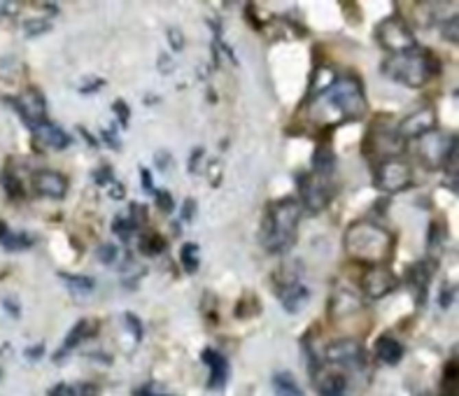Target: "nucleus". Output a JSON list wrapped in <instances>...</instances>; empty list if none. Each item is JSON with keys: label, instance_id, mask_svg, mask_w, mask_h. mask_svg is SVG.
<instances>
[{"label": "nucleus", "instance_id": "f257e3e1", "mask_svg": "<svg viewBox=\"0 0 459 396\" xmlns=\"http://www.w3.org/2000/svg\"><path fill=\"white\" fill-rule=\"evenodd\" d=\"M345 252L350 259L382 266L392 259L394 238L387 229L370 222H357L345 231Z\"/></svg>", "mask_w": 459, "mask_h": 396}, {"label": "nucleus", "instance_id": "f03ea898", "mask_svg": "<svg viewBox=\"0 0 459 396\" xmlns=\"http://www.w3.org/2000/svg\"><path fill=\"white\" fill-rule=\"evenodd\" d=\"M298 217H301V205L294 198H285L280 203L270 205L261 224V238L268 252L290 250L294 245V238H296Z\"/></svg>", "mask_w": 459, "mask_h": 396}, {"label": "nucleus", "instance_id": "7ed1b4c3", "mask_svg": "<svg viewBox=\"0 0 459 396\" xmlns=\"http://www.w3.org/2000/svg\"><path fill=\"white\" fill-rule=\"evenodd\" d=\"M385 75L397 82H401L403 86L417 89L425 86L434 75H438L440 63L432 51H405V54L390 56L385 61Z\"/></svg>", "mask_w": 459, "mask_h": 396}, {"label": "nucleus", "instance_id": "20e7f679", "mask_svg": "<svg viewBox=\"0 0 459 396\" xmlns=\"http://www.w3.org/2000/svg\"><path fill=\"white\" fill-rule=\"evenodd\" d=\"M322 96L338 112L340 119H362L368 112V103H366V96H364L362 82L357 78H336V82H333Z\"/></svg>", "mask_w": 459, "mask_h": 396}, {"label": "nucleus", "instance_id": "39448f33", "mask_svg": "<svg viewBox=\"0 0 459 396\" xmlns=\"http://www.w3.org/2000/svg\"><path fill=\"white\" fill-rule=\"evenodd\" d=\"M417 154H420L422 163L429 168H440V165H452L455 170V159H457V140L455 135L432 131L422 138H417Z\"/></svg>", "mask_w": 459, "mask_h": 396}, {"label": "nucleus", "instance_id": "423d86ee", "mask_svg": "<svg viewBox=\"0 0 459 396\" xmlns=\"http://www.w3.org/2000/svg\"><path fill=\"white\" fill-rule=\"evenodd\" d=\"M375 38H378L382 49H387L392 56L415 49L413 31L401 16H387L385 21H380L378 28H375Z\"/></svg>", "mask_w": 459, "mask_h": 396}, {"label": "nucleus", "instance_id": "0eeeda50", "mask_svg": "<svg viewBox=\"0 0 459 396\" xmlns=\"http://www.w3.org/2000/svg\"><path fill=\"white\" fill-rule=\"evenodd\" d=\"M375 187L382 189V191H403L405 187H410L413 182V170L410 165L401 161V159H385V161L378 163L373 175Z\"/></svg>", "mask_w": 459, "mask_h": 396}, {"label": "nucleus", "instance_id": "6e6552de", "mask_svg": "<svg viewBox=\"0 0 459 396\" xmlns=\"http://www.w3.org/2000/svg\"><path fill=\"white\" fill-rule=\"evenodd\" d=\"M327 359L331 364L347 366V369H359L366 362V352H364L362 342L355 338H340L327 347Z\"/></svg>", "mask_w": 459, "mask_h": 396}, {"label": "nucleus", "instance_id": "1a4fd4ad", "mask_svg": "<svg viewBox=\"0 0 459 396\" xmlns=\"http://www.w3.org/2000/svg\"><path fill=\"white\" fill-rule=\"evenodd\" d=\"M434 126H436V112H434V108H420L410 112V115L399 124L397 135L403 140H417L422 138V135L432 133Z\"/></svg>", "mask_w": 459, "mask_h": 396}, {"label": "nucleus", "instance_id": "9d476101", "mask_svg": "<svg viewBox=\"0 0 459 396\" xmlns=\"http://www.w3.org/2000/svg\"><path fill=\"white\" fill-rule=\"evenodd\" d=\"M14 105H16V112L21 115V119L31 128L47 121V103H45V96L38 91V89H28V91L19 93V98L14 100Z\"/></svg>", "mask_w": 459, "mask_h": 396}, {"label": "nucleus", "instance_id": "9b49d317", "mask_svg": "<svg viewBox=\"0 0 459 396\" xmlns=\"http://www.w3.org/2000/svg\"><path fill=\"white\" fill-rule=\"evenodd\" d=\"M298 187H301L303 205H308L313 212L327 208L329 198H331V189H329L327 180H322L317 175H301L298 177Z\"/></svg>", "mask_w": 459, "mask_h": 396}, {"label": "nucleus", "instance_id": "f8f14e48", "mask_svg": "<svg viewBox=\"0 0 459 396\" xmlns=\"http://www.w3.org/2000/svg\"><path fill=\"white\" fill-rule=\"evenodd\" d=\"M397 285H399L397 275H394L387 266H373V270H368V273L364 275V292L373 301L385 299L387 294H392L394 289H397Z\"/></svg>", "mask_w": 459, "mask_h": 396}, {"label": "nucleus", "instance_id": "ddd939ff", "mask_svg": "<svg viewBox=\"0 0 459 396\" xmlns=\"http://www.w3.org/2000/svg\"><path fill=\"white\" fill-rule=\"evenodd\" d=\"M33 187L40 196L47 198H63L68 191V180L56 170H38L33 175Z\"/></svg>", "mask_w": 459, "mask_h": 396}, {"label": "nucleus", "instance_id": "4468645a", "mask_svg": "<svg viewBox=\"0 0 459 396\" xmlns=\"http://www.w3.org/2000/svg\"><path fill=\"white\" fill-rule=\"evenodd\" d=\"M201 359H203V364H208V369H210V389H220V387H224L226 385V377H228V362H226V357L224 354H220V352H215V350H203V354H201Z\"/></svg>", "mask_w": 459, "mask_h": 396}, {"label": "nucleus", "instance_id": "2eb2a0df", "mask_svg": "<svg viewBox=\"0 0 459 396\" xmlns=\"http://www.w3.org/2000/svg\"><path fill=\"white\" fill-rule=\"evenodd\" d=\"M310 301V292L305 289L303 282H294V285H287L280 289V303L282 308L287 312H292V315H296V312H301L305 305H308Z\"/></svg>", "mask_w": 459, "mask_h": 396}, {"label": "nucleus", "instance_id": "dca6fc26", "mask_svg": "<svg viewBox=\"0 0 459 396\" xmlns=\"http://www.w3.org/2000/svg\"><path fill=\"white\" fill-rule=\"evenodd\" d=\"M33 135H35V140H38V143L51 147V150H66V147L70 145L68 133L63 131V128H58L56 124H51V121H43L40 126H35Z\"/></svg>", "mask_w": 459, "mask_h": 396}, {"label": "nucleus", "instance_id": "f3484780", "mask_svg": "<svg viewBox=\"0 0 459 396\" xmlns=\"http://www.w3.org/2000/svg\"><path fill=\"white\" fill-rule=\"evenodd\" d=\"M315 385L320 396H345L347 377L343 373H338V371H320Z\"/></svg>", "mask_w": 459, "mask_h": 396}, {"label": "nucleus", "instance_id": "a211bd4d", "mask_svg": "<svg viewBox=\"0 0 459 396\" xmlns=\"http://www.w3.org/2000/svg\"><path fill=\"white\" fill-rule=\"evenodd\" d=\"M375 357L387 366H397L403 359V345L394 336L385 334L375 342Z\"/></svg>", "mask_w": 459, "mask_h": 396}, {"label": "nucleus", "instance_id": "6ab92c4d", "mask_svg": "<svg viewBox=\"0 0 459 396\" xmlns=\"http://www.w3.org/2000/svg\"><path fill=\"white\" fill-rule=\"evenodd\" d=\"M434 268H436V264L429 266V261H417L413 268H408V285L415 289L417 296H425L429 282H432V275H434Z\"/></svg>", "mask_w": 459, "mask_h": 396}, {"label": "nucleus", "instance_id": "aec40b11", "mask_svg": "<svg viewBox=\"0 0 459 396\" xmlns=\"http://www.w3.org/2000/svg\"><path fill=\"white\" fill-rule=\"evenodd\" d=\"M313 165H315V175L327 180V177L333 173V168H336V154H333L329 147H317L313 154Z\"/></svg>", "mask_w": 459, "mask_h": 396}, {"label": "nucleus", "instance_id": "412c9836", "mask_svg": "<svg viewBox=\"0 0 459 396\" xmlns=\"http://www.w3.org/2000/svg\"><path fill=\"white\" fill-rule=\"evenodd\" d=\"M273 389H275V396H305L303 389L298 387V382L294 380L292 373H287V371H282L273 377Z\"/></svg>", "mask_w": 459, "mask_h": 396}, {"label": "nucleus", "instance_id": "4be33fe9", "mask_svg": "<svg viewBox=\"0 0 459 396\" xmlns=\"http://www.w3.org/2000/svg\"><path fill=\"white\" fill-rule=\"evenodd\" d=\"M93 329H96V324H93V322H89V319H80V322L75 324L73 329H70L68 338H66V342H63L61 354H63V352H68V350H73V347H75V345H80V342L84 340V338H89V334H91Z\"/></svg>", "mask_w": 459, "mask_h": 396}, {"label": "nucleus", "instance_id": "5701e85b", "mask_svg": "<svg viewBox=\"0 0 459 396\" xmlns=\"http://www.w3.org/2000/svg\"><path fill=\"white\" fill-rule=\"evenodd\" d=\"M180 259H182V266H185L187 273H196L198 266H201V252H198L196 242H187L180 252Z\"/></svg>", "mask_w": 459, "mask_h": 396}, {"label": "nucleus", "instance_id": "b1692460", "mask_svg": "<svg viewBox=\"0 0 459 396\" xmlns=\"http://www.w3.org/2000/svg\"><path fill=\"white\" fill-rule=\"evenodd\" d=\"M166 250V238L158 233H145L140 238V252L147 254V257H154V254H161Z\"/></svg>", "mask_w": 459, "mask_h": 396}, {"label": "nucleus", "instance_id": "393cba45", "mask_svg": "<svg viewBox=\"0 0 459 396\" xmlns=\"http://www.w3.org/2000/svg\"><path fill=\"white\" fill-rule=\"evenodd\" d=\"M357 296H352V294H336L333 296V305H331V310H333V315H347V312H352V310H357Z\"/></svg>", "mask_w": 459, "mask_h": 396}, {"label": "nucleus", "instance_id": "a878e982", "mask_svg": "<svg viewBox=\"0 0 459 396\" xmlns=\"http://www.w3.org/2000/svg\"><path fill=\"white\" fill-rule=\"evenodd\" d=\"M3 185H5V191H8L10 198H21L23 196V187H21L19 175H14L10 168L5 170V175H3Z\"/></svg>", "mask_w": 459, "mask_h": 396}, {"label": "nucleus", "instance_id": "bb28decb", "mask_svg": "<svg viewBox=\"0 0 459 396\" xmlns=\"http://www.w3.org/2000/svg\"><path fill=\"white\" fill-rule=\"evenodd\" d=\"M61 277L66 280V285L70 289H75V292H82V294H89L93 287V280L91 277H82V275H68V273H61Z\"/></svg>", "mask_w": 459, "mask_h": 396}, {"label": "nucleus", "instance_id": "cd10ccee", "mask_svg": "<svg viewBox=\"0 0 459 396\" xmlns=\"http://www.w3.org/2000/svg\"><path fill=\"white\" fill-rule=\"evenodd\" d=\"M33 245V238L26 233H19V235H8L5 238V250L10 252H16V250H28V247Z\"/></svg>", "mask_w": 459, "mask_h": 396}, {"label": "nucleus", "instance_id": "c85d7f7f", "mask_svg": "<svg viewBox=\"0 0 459 396\" xmlns=\"http://www.w3.org/2000/svg\"><path fill=\"white\" fill-rule=\"evenodd\" d=\"M113 231L119 235L121 240H128L135 233V226L128 220H123V217H117L115 224H113Z\"/></svg>", "mask_w": 459, "mask_h": 396}, {"label": "nucleus", "instance_id": "c756f323", "mask_svg": "<svg viewBox=\"0 0 459 396\" xmlns=\"http://www.w3.org/2000/svg\"><path fill=\"white\" fill-rule=\"evenodd\" d=\"M457 26H459L457 16H450V19L443 23V35H445V40H450V43H457V38H459Z\"/></svg>", "mask_w": 459, "mask_h": 396}, {"label": "nucleus", "instance_id": "7c9ffc66", "mask_svg": "<svg viewBox=\"0 0 459 396\" xmlns=\"http://www.w3.org/2000/svg\"><path fill=\"white\" fill-rule=\"evenodd\" d=\"M98 259H101L103 264H113L117 259V247L113 242H108V245H101L98 247Z\"/></svg>", "mask_w": 459, "mask_h": 396}, {"label": "nucleus", "instance_id": "2f4dec72", "mask_svg": "<svg viewBox=\"0 0 459 396\" xmlns=\"http://www.w3.org/2000/svg\"><path fill=\"white\" fill-rule=\"evenodd\" d=\"M113 110L117 112V117H119V124H121L123 128H126V126H128V121H131V119H128V105L123 103V100H115Z\"/></svg>", "mask_w": 459, "mask_h": 396}, {"label": "nucleus", "instance_id": "473e14b6", "mask_svg": "<svg viewBox=\"0 0 459 396\" xmlns=\"http://www.w3.org/2000/svg\"><path fill=\"white\" fill-rule=\"evenodd\" d=\"M156 205H158V210H163V212H170L175 208L173 196H170L168 191H156Z\"/></svg>", "mask_w": 459, "mask_h": 396}, {"label": "nucleus", "instance_id": "72a5a7b5", "mask_svg": "<svg viewBox=\"0 0 459 396\" xmlns=\"http://www.w3.org/2000/svg\"><path fill=\"white\" fill-rule=\"evenodd\" d=\"M126 324H128V329H133L135 340H140V338H143V324H140V319H138V317L128 312V315H126Z\"/></svg>", "mask_w": 459, "mask_h": 396}, {"label": "nucleus", "instance_id": "f704fd0d", "mask_svg": "<svg viewBox=\"0 0 459 396\" xmlns=\"http://www.w3.org/2000/svg\"><path fill=\"white\" fill-rule=\"evenodd\" d=\"M168 40H170V45H173V49H182L185 47V40H182V31L180 28H170L168 31Z\"/></svg>", "mask_w": 459, "mask_h": 396}, {"label": "nucleus", "instance_id": "c9c22d12", "mask_svg": "<svg viewBox=\"0 0 459 396\" xmlns=\"http://www.w3.org/2000/svg\"><path fill=\"white\" fill-rule=\"evenodd\" d=\"M49 396H78V389L70 385H56L49 389Z\"/></svg>", "mask_w": 459, "mask_h": 396}, {"label": "nucleus", "instance_id": "e433bc0d", "mask_svg": "<svg viewBox=\"0 0 459 396\" xmlns=\"http://www.w3.org/2000/svg\"><path fill=\"white\" fill-rule=\"evenodd\" d=\"M140 180H143V189H145V191H154V182H152V175L147 173V168L140 170Z\"/></svg>", "mask_w": 459, "mask_h": 396}, {"label": "nucleus", "instance_id": "4c0bfd02", "mask_svg": "<svg viewBox=\"0 0 459 396\" xmlns=\"http://www.w3.org/2000/svg\"><path fill=\"white\" fill-rule=\"evenodd\" d=\"M193 212H196V203H193V200L189 198L185 203V210H182V217H185L187 222H191L193 220Z\"/></svg>", "mask_w": 459, "mask_h": 396}, {"label": "nucleus", "instance_id": "58836bf2", "mask_svg": "<svg viewBox=\"0 0 459 396\" xmlns=\"http://www.w3.org/2000/svg\"><path fill=\"white\" fill-rule=\"evenodd\" d=\"M445 380H450V382L457 380V362L455 359L450 362V366H445Z\"/></svg>", "mask_w": 459, "mask_h": 396}, {"label": "nucleus", "instance_id": "ea45409f", "mask_svg": "<svg viewBox=\"0 0 459 396\" xmlns=\"http://www.w3.org/2000/svg\"><path fill=\"white\" fill-rule=\"evenodd\" d=\"M78 396H98V389L91 385V382H84V385L80 387Z\"/></svg>", "mask_w": 459, "mask_h": 396}, {"label": "nucleus", "instance_id": "a19ab883", "mask_svg": "<svg viewBox=\"0 0 459 396\" xmlns=\"http://www.w3.org/2000/svg\"><path fill=\"white\" fill-rule=\"evenodd\" d=\"M103 138H105V140H108V145H113V147H115V150H119V147H121V143H119V138H117V135H115V133H110V131H103Z\"/></svg>", "mask_w": 459, "mask_h": 396}, {"label": "nucleus", "instance_id": "79ce46f5", "mask_svg": "<svg viewBox=\"0 0 459 396\" xmlns=\"http://www.w3.org/2000/svg\"><path fill=\"white\" fill-rule=\"evenodd\" d=\"M43 350H45L43 345H38V347H28V350H26V357H28V359H40V357H43Z\"/></svg>", "mask_w": 459, "mask_h": 396}, {"label": "nucleus", "instance_id": "37998d69", "mask_svg": "<svg viewBox=\"0 0 459 396\" xmlns=\"http://www.w3.org/2000/svg\"><path fill=\"white\" fill-rule=\"evenodd\" d=\"M452 294H455V289H443V294H440V305H443V308H448V305L452 303V301L448 299V296H452Z\"/></svg>", "mask_w": 459, "mask_h": 396}, {"label": "nucleus", "instance_id": "c03bdc74", "mask_svg": "<svg viewBox=\"0 0 459 396\" xmlns=\"http://www.w3.org/2000/svg\"><path fill=\"white\" fill-rule=\"evenodd\" d=\"M105 168V165H103ZM113 177H110V170L105 168V170H101V173H96V182H101V185H105V182H110Z\"/></svg>", "mask_w": 459, "mask_h": 396}, {"label": "nucleus", "instance_id": "a18cd8bd", "mask_svg": "<svg viewBox=\"0 0 459 396\" xmlns=\"http://www.w3.org/2000/svg\"><path fill=\"white\" fill-rule=\"evenodd\" d=\"M156 163L163 165V168H168V165H170V156L166 154V152H158V154H156Z\"/></svg>", "mask_w": 459, "mask_h": 396}, {"label": "nucleus", "instance_id": "49530a36", "mask_svg": "<svg viewBox=\"0 0 459 396\" xmlns=\"http://www.w3.org/2000/svg\"><path fill=\"white\" fill-rule=\"evenodd\" d=\"M110 194H113L115 198H121L123 196V187L121 185H115V189H110Z\"/></svg>", "mask_w": 459, "mask_h": 396}, {"label": "nucleus", "instance_id": "de8ad7c7", "mask_svg": "<svg viewBox=\"0 0 459 396\" xmlns=\"http://www.w3.org/2000/svg\"><path fill=\"white\" fill-rule=\"evenodd\" d=\"M8 235V226H5V222H0V238H5Z\"/></svg>", "mask_w": 459, "mask_h": 396}, {"label": "nucleus", "instance_id": "09e8293b", "mask_svg": "<svg viewBox=\"0 0 459 396\" xmlns=\"http://www.w3.org/2000/svg\"><path fill=\"white\" fill-rule=\"evenodd\" d=\"M138 396H154V394H152V392H140Z\"/></svg>", "mask_w": 459, "mask_h": 396}]
</instances>
